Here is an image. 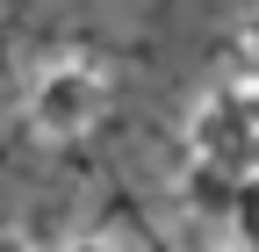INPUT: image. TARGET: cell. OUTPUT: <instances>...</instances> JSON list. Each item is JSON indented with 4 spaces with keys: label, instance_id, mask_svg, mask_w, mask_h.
<instances>
[{
    "label": "cell",
    "instance_id": "obj_2",
    "mask_svg": "<svg viewBox=\"0 0 259 252\" xmlns=\"http://www.w3.org/2000/svg\"><path fill=\"white\" fill-rule=\"evenodd\" d=\"M252 130H259V87H223L187 115V159L216 173H245Z\"/></svg>",
    "mask_w": 259,
    "mask_h": 252
},
{
    "label": "cell",
    "instance_id": "obj_1",
    "mask_svg": "<svg viewBox=\"0 0 259 252\" xmlns=\"http://www.w3.org/2000/svg\"><path fill=\"white\" fill-rule=\"evenodd\" d=\"M108 115V79L87 65V58H58L36 72L29 87V130L44 144H79L94 122Z\"/></svg>",
    "mask_w": 259,
    "mask_h": 252
},
{
    "label": "cell",
    "instance_id": "obj_5",
    "mask_svg": "<svg viewBox=\"0 0 259 252\" xmlns=\"http://www.w3.org/2000/svg\"><path fill=\"white\" fill-rule=\"evenodd\" d=\"M65 252H115V245H108V238H72Z\"/></svg>",
    "mask_w": 259,
    "mask_h": 252
},
{
    "label": "cell",
    "instance_id": "obj_4",
    "mask_svg": "<svg viewBox=\"0 0 259 252\" xmlns=\"http://www.w3.org/2000/svg\"><path fill=\"white\" fill-rule=\"evenodd\" d=\"M0 252H36V245H29L22 231H0Z\"/></svg>",
    "mask_w": 259,
    "mask_h": 252
},
{
    "label": "cell",
    "instance_id": "obj_7",
    "mask_svg": "<svg viewBox=\"0 0 259 252\" xmlns=\"http://www.w3.org/2000/svg\"><path fill=\"white\" fill-rule=\"evenodd\" d=\"M245 173H259V130H252V144H245Z\"/></svg>",
    "mask_w": 259,
    "mask_h": 252
},
{
    "label": "cell",
    "instance_id": "obj_6",
    "mask_svg": "<svg viewBox=\"0 0 259 252\" xmlns=\"http://www.w3.org/2000/svg\"><path fill=\"white\" fill-rule=\"evenodd\" d=\"M245 51L259 58V8H252V22H245Z\"/></svg>",
    "mask_w": 259,
    "mask_h": 252
},
{
    "label": "cell",
    "instance_id": "obj_3",
    "mask_svg": "<svg viewBox=\"0 0 259 252\" xmlns=\"http://www.w3.org/2000/svg\"><path fill=\"white\" fill-rule=\"evenodd\" d=\"M223 209H231V224H238L245 238H259V173H238V180H231V202H223Z\"/></svg>",
    "mask_w": 259,
    "mask_h": 252
}]
</instances>
